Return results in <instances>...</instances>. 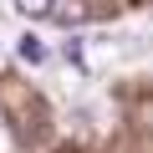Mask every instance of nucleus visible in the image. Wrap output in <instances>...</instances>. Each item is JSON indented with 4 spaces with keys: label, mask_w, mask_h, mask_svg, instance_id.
Wrapping results in <instances>:
<instances>
[{
    "label": "nucleus",
    "mask_w": 153,
    "mask_h": 153,
    "mask_svg": "<svg viewBox=\"0 0 153 153\" xmlns=\"http://www.w3.org/2000/svg\"><path fill=\"white\" fill-rule=\"evenodd\" d=\"M16 56H21L26 66H46V56H51V46H46L41 36H31V31H26V36L16 41Z\"/></svg>",
    "instance_id": "1"
},
{
    "label": "nucleus",
    "mask_w": 153,
    "mask_h": 153,
    "mask_svg": "<svg viewBox=\"0 0 153 153\" xmlns=\"http://www.w3.org/2000/svg\"><path fill=\"white\" fill-rule=\"evenodd\" d=\"M51 21H56V26H66V31H76V26L87 21V5H82V0H56Z\"/></svg>",
    "instance_id": "2"
},
{
    "label": "nucleus",
    "mask_w": 153,
    "mask_h": 153,
    "mask_svg": "<svg viewBox=\"0 0 153 153\" xmlns=\"http://www.w3.org/2000/svg\"><path fill=\"white\" fill-rule=\"evenodd\" d=\"M61 61L76 66V71L87 76V71H92V61H87V41H82V36H66V41H61Z\"/></svg>",
    "instance_id": "3"
},
{
    "label": "nucleus",
    "mask_w": 153,
    "mask_h": 153,
    "mask_svg": "<svg viewBox=\"0 0 153 153\" xmlns=\"http://www.w3.org/2000/svg\"><path fill=\"white\" fill-rule=\"evenodd\" d=\"M10 5L26 16V21H51V10H56V0H10Z\"/></svg>",
    "instance_id": "4"
}]
</instances>
